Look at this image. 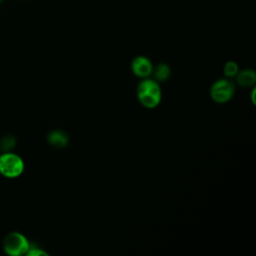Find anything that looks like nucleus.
Masks as SVG:
<instances>
[{"mask_svg": "<svg viewBox=\"0 0 256 256\" xmlns=\"http://www.w3.org/2000/svg\"><path fill=\"white\" fill-rule=\"evenodd\" d=\"M2 2H3V0H0V4H1V3H2Z\"/></svg>", "mask_w": 256, "mask_h": 256, "instance_id": "nucleus-11", "label": "nucleus"}, {"mask_svg": "<svg viewBox=\"0 0 256 256\" xmlns=\"http://www.w3.org/2000/svg\"><path fill=\"white\" fill-rule=\"evenodd\" d=\"M30 246L28 239L20 232H10L3 240V250L10 256H21L26 254Z\"/></svg>", "mask_w": 256, "mask_h": 256, "instance_id": "nucleus-3", "label": "nucleus"}, {"mask_svg": "<svg viewBox=\"0 0 256 256\" xmlns=\"http://www.w3.org/2000/svg\"><path fill=\"white\" fill-rule=\"evenodd\" d=\"M24 171L22 158L13 152H4L0 155V174L6 178L19 177Z\"/></svg>", "mask_w": 256, "mask_h": 256, "instance_id": "nucleus-2", "label": "nucleus"}, {"mask_svg": "<svg viewBox=\"0 0 256 256\" xmlns=\"http://www.w3.org/2000/svg\"><path fill=\"white\" fill-rule=\"evenodd\" d=\"M238 73V66L235 62L229 61L224 66V74L227 77H233Z\"/></svg>", "mask_w": 256, "mask_h": 256, "instance_id": "nucleus-9", "label": "nucleus"}, {"mask_svg": "<svg viewBox=\"0 0 256 256\" xmlns=\"http://www.w3.org/2000/svg\"><path fill=\"white\" fill-rule=\"evenodd\" d=\"M170 74V68L168 65L161 63L154 70V76L158 81H165Z\"/></svg>", "mask_w": 256, "mask_h": 256, "instance_id": "nucleus-8", "label": "nucleus"}, {"mask_svg": "<svg viewBox=\"0 0 256 256\" xmlns=\"http://www.w3.org/2000/svg\"><path fill=\"white\" fill-rule=\"evenodd\" d=\"M132 71L133 73L138 76L145 78L149 76L152 73L153 67L150 62V60L144 56H138L136 57L132 62Z\"/></svg>", "mask_w": 256, "mask_h": 256, "instance_id": "nucleus-5", "label": "nucleus"}, {"mask_svg": "<svg viewBox=\"0 0 256 256\" xmlns=\"http://www.w3.org/2000/svg\"><path fill=\"white\" fill-rule=\"evenodd\" d=\"M26 255L29 256H39V255H47L46 252L41 250L39 247H36L34 245H30L28 251L26 252Z\"/></svg>", "mask_w": 256, "mask_h": 256, "instance_id": "nucleus-10", "label": "nucleus"}, {"mask_svg": "<svg viewBox=\"0 0 256 256\" xmlns=\"http://www.w3.org/2000/svg\"><path fill=\"white\" fill-rule=\"evenodd\" d=\"M236 75H237L238 84L243 87H249L255 83L256 75L253 70L245 69V70L238 72Z\"/></svg>", "mask_w": 256, "mask_h": 256, "instance_id": "nucleus-6", "label": "nucleus"}, {"mask_svg": "<svg viewBox=\"0 0 256 256\" xmlns=\"http://www.w3.org/2000/svg\"><path fill=\"white\" fill-rule=\"evenodd\" d=\"M137 96L143 106L154 108L161 100V90L155 80L145 79L137 87Z\"/></svg>", "mask_w": 256, "mask_h": 256, "instance_id": "nucleus-1", "label": "nucleus"}, {"mask_svg": "<svg viewBox=\"0 0 256 256\" xmlns=\"http://www.w3.org/2000/svg\"><path fill=\"white\" fill-rule=\"evenodd\" d=\"M235 86L231 80L220 79L211 87V97L217 103L227 102L234 94Z\"/></svg>", "mask_w": 256, "mask_h": 256, "instance_id": "nucleus-4", "label": "nucleus"}, {"mask_svg": "<svg viewBox=\"0 0 256 256\" xmlns=\"http://www.w3.org/2000/svg\"><path fill=\"white\" fill-rule=\"evenodd\" d=\"M48 141L51 145L56 147H63L67 144L68 138L62 131H53L48 135Z\"/></svg>", "mask_w": 256, "mask_h": 256, "instance_id": "nucleus-7", "label": "nucleus"}]
</instances>
